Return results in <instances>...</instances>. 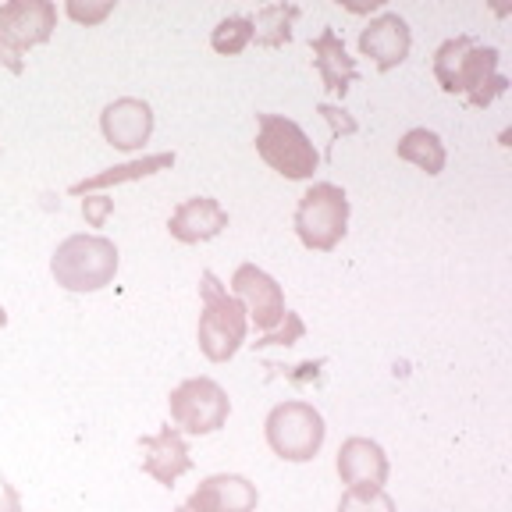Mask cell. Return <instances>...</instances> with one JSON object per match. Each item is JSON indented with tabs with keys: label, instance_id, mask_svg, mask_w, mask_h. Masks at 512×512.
Segmentation results:
<instances>
[{
	"label": "cell",
	"instance_id": "6da1fadb",
	"mask_svg": "<svg viewBox=\"0 0 512 512\" xmlns=\"http://www.w3.org/2000/svg\"><path fill=\"white\" fill-rule=\"evenodd\" d=\"M434 75L445 93H463L470 107H488L509 89V79L498 75V50L480 47L473 36L445 40L434 54Z\"/></svg>",
	"mask_w": 512,
	"mask_h": 512
},
{
	"label": "cell",
	"instance_id": "7a4b0ae2",
	"mask_svg": "<svg viewBox=\"0 0 512 512\" xmlns=\"http://www.w3.org/2000/svg\"><path fill=\"white\" fill-rule=\"evenodd\" d=\"M50 274L68 292H100L118 274V246L104 235H72L50 256Z\"/></svg>",
	"mask_w": 512,
	"mask_h": 512
},
{
	"label": "cell",
	"instance_id": "3957f363",
	"mask_svg": "<svg viewBox=\"0 0 512 512\" xmlns=\"http://www.w3.org/2000/svg\"><path fill=\"white\" fill-rule=\"evenodd\" d=\"M203 313H200V352L210 363H228L239 352V345L246 342V306L235 296L224 292V285L217 281L214 271H203Z\"/></svg>",
	"mask_w": 512,
	"mask_h": 512
},
{
	"label": "cell",
	"instance_id": "277c9868",
	"mask_svg": "<svg viewBox=\"0 0 512 512\" xmlns=\"http://www.w3.org/2000/svg\"><path fill=\"white\" fill-rule=\"evenodd\" d=\"M57 8L50 0H8L0 4V64L8 72L22 75L32 47H40L54 36Z\"/></svg>",
	"mask_w": 512,
	"mask_h": 512
},
{
	"label": "cell",
	"instance_id": "5b68a950",
	"mask_svg": "<svg viewBox=\"0 0 512 512\" xmlns=\"http://www.w3.org/2000/svg\"><path fill=\"white\" fill-rule=\"evenodd\" d=\"M256 153L267 168L285 175L288 182H306L320 164V153L313 150L310 136L296 121L281 114H260V132H256Z\"/></svg>",
	"mask_w": 512,
	"mask_h": 512
},
{
	"label": "cell",
	"instance_id": "8992f818",
	"mask_svg": "<svg viewBox=\"0 0 512 512\" xmlns=\"http://www.w3.org/2000/svg\"><path fill=\"white\" fill-rule=\"evenodd\" d=\"M349 232V196L331 182H317L303 192L296 207V235L306 249L328 253Z\"/></svg>",
	"mask_w": 512,
	"mask_h": 512
},
{
	"label": "cell",
	"instance_id": "52a82bcc",
	"mask_svg": "<svg viewBox=\"0 0 512 512\" xmlns=\"http://www.w3.org/2000/svg\"><path fill=\"white\" fill-rule=\"evenodd\" d=\"M324 434H328L324 416L310 402H281L267 416V445L274 448V456L288 463H306L317 456Z\"/></svg>",
	"mask_w": 512,
	"mask_h": 512
},
{
	"label": "cell",
	"instance_id": "ba28073f",
	"mask_svg": "<svg viewBox=\"0 0 512 512\" xmlns=\"http://www.w3.org/2000/svg\"><path fill=\"white\" fill-rule=\"evenodd\" d=\"M171 420H175L178 431L185 434H214L224 427L228 413H232V402L221 384L210 381V377H189L171 392L168 399Z\"/></svg>",
	"mask_w": 512,
	"mask_h": 512
},
{
	"label": "cell",
	"instance_id": "9c48e42d",
	"mask_svg": "<svg viewBox=\"0 0 512 512\" xmlns=\"http://www.w3.org/2000/svg\"><path fill=\"white\" fill-rule=\"evenodd\" d=\"M232 288L239 303L246 306V317L256 324V331H274L285 320V292L256 264H242L232 274Z\"/></svg>",
	"mask_w": 512,
	"mask_h": 512
},
{
	"label": "cell",
	"instance_id": "30bf717a",
	"mask_svg": "<svg viewBox=\"0 0 512 512\" xmlns=\"http://www.w3.org/2000/svg\"><path fill=\"white\" fill-rule=\"evenodd\" d=\"M409 47H413V32H409L406 18L395 15V11H384L377 15L367 29L360 32V50L363 57L377 64V72H392L409 57Z\"/></svg>",
	"mask_w": 512,
	"mask_h": 512
},
{
	"label": "cell",
	"instance_id": "8fae6325",
	"mask_svg": "<svg viewBox=\"0 0 512 512\" xmlns=\"http://www.w3.org/2000/svg\"><path fill=\"white\" fill-rule=\"evenodd\" d=\"M100 132L114 150H139L153 132V111L146 100L136 96H121L100 114Z\"/></svg>",
	"mask_w": 512,
	"mask_h": 512
},
{
	"label": "cell",
	"instance_id": "7c38bea8",
	"mask_svg": "<svg viewBox=\"0 0 512 512\" xmlns=\"http://www.w3.org/2000/svg\"><path fill=\"white\" fill-rule=\"evenodd\" d=\"M139 448H143V470L164 488H175V480L192 470L189 445L175 427H164L153 438H139Z\"/></svg>",
	"mask_w": 512,
	"mask_h": 512
},
{
	"label": "cell",
	"instance_id": "4fadbf2b",
	"mask_svg": "<svg viewBox=\"0 0 512 512\" xmlns=\"http://www.w3.org/2000/svg\"><path fill=\"white\" fill-rule=\"evenodd\" d=\"M192 512H253L256 509V484H249L239 473H214L192 491Z\"/></svg>",
	"mask_w": 512,
	"mask_h": 512
},
{
	"label": "cell",
	"instance_id": "5bb4252c",
	"mask_svg": "<svg viewBox=\"0 0 512 512\" xmlns=\"http://www.w3.org/2000/svg\"><path fill=\"white\" fill-rule=\"evenodd\" d=\"M338 477L349 488H381L388 480V456L370 438H349L338 448Z\"/></svg>",
	"mask_w": 512,
	"mask_h": 512
},
{
	"label": "cell",
	"instance_id": "9a60e30c",
	"mask_svg": "<svg viewBox=\"0 0 512 512\" xmlns=\"http://www.w3.org/2000/svg\"><path fill=\"white\" fill-rule=\"evenodd\" d=\"M168 228L178 242H185V246L210 242L228 228V210H224L217 200H210V196H192V200H185L182 207L171 214Z\"/></svg>",
	"mask_w": 512,
	"mask_h": 512
},
{
	"label": "cell",
	"instance_id": "2e32d148",
	"mask_svg": "<svg viewBox=\"0 0 512 512\" xmlns=\"http://www.w3.org/2000/svg\"><path fill=\"white\" fill-rule=\"evenodd\" d=\"M310 50H313V64H317L320 79H324V89H331V93H338V96L349 93V86L356 82V57H349L345 43L338 40V32L324 29L317 40L310 43Z\"/></svg>",
	"mask_w": 512,
	"mask_h": 512
},
{
	"label": "cell",
	"instance_id": "e0dca14e",
	"mask_svg": "<svg viewBox=\"0 0 512 512\" xmlns=\"http://www.w3.org/2000/svg\"><path fill=\"white\" fill-rule=\"evenodd\" d=\"M175 168V153H150L143 160H128V164H118V168H107L93 178H82V182L72 185V196H82V192H96V189H111V185L121 182H136V178L157 175V171Z\"/></svg>",
	"mask_w": 512,
	"mask_h": 512
},
{
	"label": "cell",
	"instance_id": "ac0fdd59",
	"mask_svg": "<svg viewBox=\"0 0 512 512\" xmlns=\"http://www.w3.org/2000/svg\"><path fill=\"white\" fill-rule=\"evenodd\" d=\"M395 153H399V160H409L427 175H441V168H445V143L431 128H409L395 146Z\"/></svg>",
	"mask_w": 512,
	"mask_h": 512
},
{
	"label": "cell",
	"instance_id": "d6986e66",
	"mask_svg": "<svg viewBox=\"0 0 512 512\" xmlns=\"http://www.w3.org/2000/svg\"><path fill=\"white\" fill-rule=\"evenodd\" d=\"M299 18L296 4H267L253 18V40L260 47H285L292 40V22Z\"/></svg>",
	"mask_w": 512,
	"mask_h": 512
},
{
	"label": "cell",
	"instance_id": "ffe728a7",
	"mask_svg": "<svg viewBox=\"0 0 512 512\" xmlns=\"http://www.w3.org/2000/svg\"><path fill=\"white\" fill-rule=\"evenodd\" d=\"M210 43H214V50H217V54H224V57L242 54V50L253 43V18L235 15V18H224V22H217Z\"/></svg>",
	"mask_w": 512,
	"mask_h": 512
},
{
	"label": "cell",
	"instance_id": "44dd1931",
	"mask_svg": "<svg viewBox=\"0 0 512 512\" xmlns=\"http://www.w3.org/2000/svg\"><path fill=\"white\" fill-rule=\"evenodd\" d=\"M338 512H395V502L384 488H349L338 502Z\"/></svg>",
	"mask_w": 512,
	"mask_h": 512
},
{
	"label": "cell",
	"instance_id": "7402d4cb",
	"mask_svg": "<svg viewBox=\"0 0 512 512\" xmlns=\"http://www.w3.org/2000/svg\"><path fill=\"white\" fill-rule=\"evenodd\" d=\"M303 331H306L303 320H299L296 313L285 310V320H281L274 331H267L260 342H253V349H264V345H292V342H299V338H303Z\"/></svg>",
	"mask_w": 512,
	"mask_h": 512
},
{
	"label": "cell",
	"instance_id": "603a6c76",
	"mask_svg": "<svg viewBox=\"0 0 512 512\" xmlns=\"http://www.w3.org/2000/svg\"><path fill=\"white\" fill-rule=\"evenodd\" d=\"M317 114L331 125V139H335V143H338V136H352V132H356V121H352L349 114L342 111V107H335V104H320V107H317Z\"/></svg>",
	"mask_w": 512,
	"mask_h": 512
},
{
	"label": "cell",
	"instance_id": "cb8c5ba5",
	"mask_svg": "<svg viewBox=\"0 0 512 512\" xmlns=\"http://www.w3.org/2000/svg\"><path fill=\"white\" fill-rule=\"evenodd\" d=\"M111 11H114V4H79V0H72V4H68V15H72L75 22H82V25L104 22Z\"/></svg>",
	"mask_w": 512,
	"mask_h": 512
},
{
	"label": "cell",
	"instance_id": "d4e9b609",
	"mask_svg": "<svg viewBox=\"0 0 512 512\" xmlns=\"http://www.w3.org/2000/svg\"><path fill=\"white\" fill-rule=\"evenodd\" d=\"M111 210H114V200H107V196H89V200L82 203V214H86V221L93 224V228H104Z\"/></svg>",
	"mask_w": 512,
	"mask_h": 512
},
{
	"label": "cell",
	"instance_id": "484cf974",
	"mask_svg": "<svg viewBox=\"0 0 512 512\" xmlns=\"http://www.w3.org/2000/svg\"><path fill=\"white\" fill-rule=\"evenodd\" d=\"M0 512H22V498L4 477H0Z\"/></svg>",
	"mask_w": 512,
	"mask_h": 512
},
{
	"label": "cell",
	"instance_id": "4316f807",
	"mask_svg": "<svg viewBox=\"0 0 512 512\" xmlns=\"http://www.w3.org/2000/svg\"><path fill=\"white\" fill-rule=\"evenodd\" d=\"M4 324H8V313H4V306H0V328H4Z\"/></svg>",
	"mask_w": 512,
	"mask_h": 512
},
{
	"label": "cell",
	"instance_id": "83f0119b",
	"mask_svg": "<svg viewBox=\"0 0 512 512\" xmlns=\"http://www.w3.org/2000/svg\"><path fill=\"white\" fill-rule=\"evenodd\" d=\"M175 512H192V509H189V505H182V509H175Z\"/></svg>",
	"mask_w": 512,
	"mask_h": 512
}]
</instances>
